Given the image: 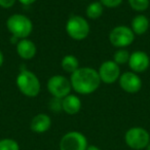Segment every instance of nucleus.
<instances>
[{
  "label": "nucleus",
  "mask_w": 150,
  "mask_h": 150,
  "mask_svg": "<svg viewBox=\"0 0 150 150\" xmlns=\"http://www.w3.org/2000/svg\"><path fill=\"white\" fill-rule=\"evenodd\" d=\"M47 91L54 98L64 99L72 90L70 80L63 75H54L47 80Z\"/></svg>",
  "instance_id": "8"
},
{
  "label": "nucleus",
  "mask_w": 150,
  "mask_h": 150,
  "mask_svg": "<svg viewBox=\"0 0 150 150\" xmlns=\"http://www.w3.org/2000/svg\"><path fill=\"white\" fill-rule=\"evenodd\" d=\"M3 62H4V56H3L2 52L0 50V67L3 65Z\"/></svg>",
  "instance_id": "26"
},
{
  "label": "nucleus",
  "mask_w": 150,
  "mask_h": 150,
  "mask_svg": "<svg viewBox=\"0 0 150 150\" xmlns=\"http://www.w3.org/2000/svg\"><path fill=\"white\" fill-rule=\"evenodd\" d=\"M21 4L25 5V6H29V5H32L33 3H35L37 0H18Z\"/></svg>",
  "instance_id": "24"
},
{
  "label": "nucleus",
  "mask_w": 150,
  "mask_h": 150,
  "mask_svg": "<svg viewBox=\"0 0 150 150\" xmlns=\"http://www.w3.org/2000/svg\"><path fill=\"white\" fill-rule=\"evenodd\" d=\"M132 9L136 11H145L149 7V0H127Z\"/></svg>",
  "instance_id": "20"
},
{
  "label": "nucleus",
  "mask_w": 150,
  "mask_h": 150,
  "mask_svg": "<svg viewBox=\"0 0 150 150\" xmlns=\"http://www.w3.org/2000/svg\"><path fill=\"white\" fill-rule=\"evenodd\" d=\"M16 1L17 0H0V6L2 7V8H11L15 5Z\"/></svg>",
  "instance_id": "23"
},
{
  "label": "nucleus",
  "mask_w": 150,
  "mask_h": 150,
  "mask_svg": "<svg viewBox=\"0 0 150 150\" xmlns=\"http://www.w3.org/2000/svg\"><path fill=\"white\" fill-rule=\"evenodd\" d=\"M86 150H102V149L96 145H88V148H86Z\"/></svg>",
  "instance_id": "25"
},
{
  "label": "nucleus",
  "mask_w": 150,
  "mask_h": 150,
  "mask_svg": "<svg viewBox=\"0 0 150 150\" xmlns=\"http://www.w3.org/2000/svg\"><path fill=\"white\" fill-rule=\"evenodd\" d=\"M17 86L26 97L35 98L39 95L41 84L38 77L30 70H23L17 76Z\"/></svg>",
  "instance_id": "3"
},
{
  "label": "nucleus",
  "mask_w": 150,
  "mask_h": 150,
  "mask_svg": "<svg viewBox=\"0 0 150 150\" xmlns=\"http://www.w3.org/2000/svg\"><path fill=\"white\" fill-rule=\"evenodd\" d=\"M6 28L9 33L17 39H26L33 31V24L28 17L21 13L11 16L6 21Z\"/></svg>",
  "instance_id": "2"
},
{
  "label": "nucleus",
  "mask_w": 150,
  "mask_h": 150,
  "mask_svg": "<svg viewBox=\"0 0 150 150\" xmlns=\"http://www.w3.org/2000/svg\"><path fill=\"white\" fill-rule=\"evenodd\" d=\"M150 59L145 52L137 50L131 54L129 60V67L135 73H142L149 68Z\"/></svg>",
  "instance_id": "11"
},
{
  "label": "nucleus",
  "mask_w": 150,
  "mask_h": 150,
  "mask_svg": "<svg viewBox=\"0 0 150 150\" xmlns=\"http://www.w3.org/2000/svg\"><path fill=\"white\" fill-rule=\"evenodd\" d=\"M52 127V118L45 113H39L32 118L30 122V129L33 133L43 134L46 133Z\"/></svg>",
  "instance_id": "12"
},
{
  "label": "nucleus",
  "mask_w": 150,
  "mask_h": 150,
  "mask_svg": "<svg viewBox=\"0 0 150 150\" xmlns=\"http://www.w3.org/2000/svg\"><path fill=\"white\" fill-rule=\"evenodd\" d=\"M145 150H150V143H149V144H148V145H147V147L145 148Z\"/></svg>",
  "instance_id": "27"
},
{
  "label": "nucleus",
  "mask_w": 150,
  "mask_h": 150,
  "mask_svg": "<svg viewBox=\"0 0 150 150\" xmlns=\"http://www.w3.org/2000/svg\"><path fill=\"white\" fill-rule=\"evenodd\" d=\"M61 66H62L63 70L67 73L72 74L73 72L77 70L79 68V61L73 54H66L64 58L62 59L61 62Z\"/></svg>",
  "instance_id": "16"
},
{
  "label": "nucleus",
  "mask_w": 150,
  "mask_h": 150,
  "mask_svg": "<svg viewBox=\"0 0 150 150\" xmlns=\"http://www.w3.org/2000/svg\"><path fill=\"white\" fill-rule=\"evenodd\" d=\"M66 32L72 39L80 40L86 39L91 32L88 22L83 17L78 15L71 16L66 23Z\"/></svg>",
  "instance_id": "4"
},
{
  "label": "nucleus",
  "mask_w": 150,
  "mask_h": 150,
  "mask_svg": "<svg viewBox=\"0 0 150 150\" xmlns=\"http://www.w3.org/2000/svg\"><path fill=\"white\" fill-rule=\"evenodd\" d=\"M119 86L121 90L129 94H136L142 88V80L137 73L133 71H127L120 75L119 77Z\"/></svg>",
  "instance_id": "10"
},
{
  "label": "nucleus",
  "mask_w": 150,
  "mask_h": 150,
  "mask_svg": "<svg viewBox=\"0 0 150 150\" xmlns=\"http://www.w3.org/2000/svg\"><path fill=\"white\" fill-rule=\"evenodd\" d=\"M125 142L131 149H145L150 143V134L144 127H133L125 132Z\"/></svg>",
  "instance_id": "5"
},
{
  "label": "nucleus",
  "mask_w": 150,
  "mask_h": 150,
  "mask_svg": "<svg viewBox=\"0 0 150 150\" xmlns=\"http://www.w3.org/2000/svg\"><path fill=\"white\" fill-rule=\"evenodd\" d=\"M103 11H104V6L101 4L100 1H95L88 5L86 13L88 19L97 20L103 15Z\"/></svg>",
  "instance_id": "17"
},
{
  "label": "nucleus",
  "mask_w": 150,
  "mask_h": 150,
  "mask_svg": "<svg viewBox=\"0 0 150 150\" xmlns=\"http://www.w3.org/2000/svg\"><path fill=\"white\" fill-rule=\"evenodd\" d=\"M62 109L69 115L77 114L81 109V100L75 95H68L62 99Z\"/></svg>",
  "instance_id": "14"
},
{
  "label": "nucleus",
  "mask_w": 150,
  "mask_h": 150,
  "mask_svg": "<svg viewBox=\"0 0 150 150\" xmlns=\"http://www.w3.org/2000/svg\"><path fill=\"white\" fill-rule=\"evenodd\" d=\"M129 56H131V54H129L127 50H125V48H119V50H117L116 52H114V54H113V61H114L117 65L125 64V63H129Z\"/></svg>",
  "instance_id": "18"
},
{
  "label": "nucleus",
  "mask_w": 150,
  "mask_h": 150,
  "mask_svg": "<svg viewBox=\"0 0 150 150\" xmlns=\"http://www.w3.org/2000/svg\"><path fill=\"white\" fill-rule=\"evenodd\" d=\"M149 20L146 16L139 15L136 16L131 23V29L133 30L135 35H143L149 29Z\"/></svg>",
  "instance_id": "15"
},
{
  "label": "nucleus",
  "mask_w": 150,
  "mask_h": 150,
  "mask_svg": "<svg viewBox=\"0 0 150 150\" xmlns=\"http://www.w3.org/2000/svg\"><path fill=\"white\" fill-rule=\"evenodd\" d=\"M101 4L108 8H116L122 3V0H100Z\"/></svg>",
  "instance_id": "22"
},
{
  "label": "nucleus",
  "mask_w": 150,
  "mask_h": 150,
  "mask_svg": "<svg viewBox=\"0 0 150 150\" xmlns=\"http://www.w3.org/2000/svg\"><path fill=\"white\" fill-rule=\"evenodd\" d=\"M70 82L72 88L80 95L95 93L101 84V79L97 70L91 67H82L71 74Z\"/></svg>",
  "instance_id": "1"
},
{
  "label": "nucleus",
  "mask_w": 150,
  "mask_h": 150,
  "mask_svg": "<svg viewBox=\"0 0 150 150\" xmlns=\"http://www.w3.org/2000/svg\"><path fill=\"white\" fill-rule=\"evenodd\" d=\"M0 150H21L20 145L16 140L4 138L0 140Z\"/></svg>",
  "instance_id": "19"
},
{
  "label": "nucleus",
  "mask_w": 150,
  "mask_h": 150,
  "mask_svg": "<svg viewBox=\"0 0 150 150\" xmlns=\"http://www.w3.org/2000/svg\"><path fill=\"white\" fill-rule=\"evenodd\" d=\"M50 109L52 110L54 112H59V111H63L62 109V99H59V98H54L50 101Z\"/></svg>",
  "instance_id": "21"
},
{
  "label": "nucleus",
  "mask_w": 150,
  "mask_h": 150,
  "mask_svg": "<svg viewBox=\"0 0 150 150\" xmlns=\"http://www.w3.org/2000/svg\"><path fill=\"white\" fill-rule=\"evenodd\" d=\"M99 76L102 82L106 84H113L120 77V68L114 61H105L99 67Z\"/></svg>",
  "instance_id": "9"
},
{
  "label": "nucleus",
  "mask_w": 150,
  "mask_h": 150,
  "mask_svg": "<svg viewBox=\"0 0 150 150\" xmlns=\"http://www.w3.org/2000/svg\"><path fill=\"white\" fill-rule=\"evenodd\" d=\"M135 40L133 30L127 26H116L109 33V41L113 46L125 48L131 45Z\"/></svg>",
  "instance_id": "7"
},
{
  "label": "nucleus",
  "mask_w": 150,
  "mask_h": 150,
  "mask_svg": "<svg viewBox=\"0 0 150 150\" xmlns=\"http://www.w3.org/2000/svg\"><path fill=\"white\" fill-rule=\"evenodd\" d=\"M37 48L33 41L26 38V39H21L17 43V52L23 60H31L35 57Z\"/></svg>",
  "instance_id": "13"
},
{
  "label": "nucleus",
  "mask_w": 150,
  "mask_h": 150,
  "mask_svg": "<svg viewBox=\"0 0 150 150\" xmlns=\"http://www.w3.org/2000/svg\"><path fill=\"white\" fill-rule=\"evenodd\" d=\"M88 146V139L82 133L71 131L66 133L60 140V150H86Z\"/></svg>",
  "instance_id": "6"
}]
</instances>
